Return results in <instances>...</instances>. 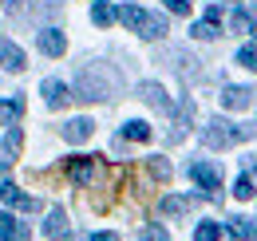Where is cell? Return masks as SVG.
I'll list each match as a JSON object with an SVG mask.
<instances>
[{"label": "cell", "mask_w": 257, "mask_h": 241, "mask_svg": "<svg viewBox=\"0 0 257 241\" xmlns=\"http://www.w3.org/2000/svg\"><path fill=\"white\" fill-rule=\"evenodd\" d=\"M107 79L99 75L95 67H83L79 71V99H91V103H99V99H107Z\"/></svg>", "instance_id": "obj_2"}, {"label": "cell", "mask_w": 257, "mask_h": 241, "mask_svg": "<svg viewBox=\"0 0 257 241\" xmlns=\"http://www.w3.org/2000/svg\"><path fill=\"white\" fill-rule=\"evenodd\" d=\"M95 174V154H79V158H67V178L75 186H87Z\"/></svg>", "instance_id": "obj_5"}, {"label": "cell", "mask_w": 257, "mask_h": 241, "mask_svg": "<svg viewBox=\"0 0 257 241\" xmlns=\"http://www.w3.org/2000/svg\"><path fill=\"white\" fill-rule=\"evenodd\" d=\"M139 99L151 103L155 111H170V99H166V91H162L159 83H143V87H139Z\"/></svg>", "instance_id": "obj_14"}, {"label": "cell", "mask_w": 257, "mask_h": 241, "mask_svg": "<svg viewBox=\"0 0 257 241\" xmlns=\"http://www.w3.org/2000/svg\"><path fill=\"white\" fill-rule=\"evenodd\" d=\"M91 241H119V233H107V229H103V233H95Z\"/></svg>", "instance_id": "obj_32"}, {"label": "cell", "mask_w": 257, "mask_h": 241, "mask_svg": "<svg viewBox=\"0 0 257 241\" xmlns=\"http://www.w3.org/2000/svg\"><path fill=\"white\" fill-rule=\"evenodd\" d=\"M206 20H214V24H218V20H222V8H218V4H210V8H206Z\"/></svg>", "instance_id": "obj_30"}, {"label": "cell", "mask_w": 257, "mask_h": 241, "mask_svg": "<svg viewBox=\"0 0 257 241\" xmlns=\"http://www.w3.org/2000/svg\"><path fill=\"white\" fill-rule=\"evenodd\" d=\"M233 237H241V241H257V221H249V217H233Z\"/></svg>", "instance_id": "obj_19"}, {"label": "cell", "mask_w": 257, "mask_h": 241, "mask_svg": "<svg viewBox=\"0 0 257 241\" xmlns=\"http://www.w3.org/2000/svg\"><path fill=\"white\" fill-rule=\"evenodd\" d=\"M123 139H127V143H147V139H151V127L143 119H131L127 127H123Z\"/></svg>", "instance_id": "obj_18"}, {"label": "cell", "mask_w": 257, "mask_h": 241, "mask_svg": "<svg viewBox=\"0 0 257 241\" xmlns=\"http://www.w3.org/2000/svg\"><path fill=\"white\" fill-rule=\"evenodd\" d=\"M44 99H48V107H52V111H60V107H67V99H71V91L64 87V83H60V79H44Z\"/></svg>", "instance_id": "obj_10"}, {"label": "cell", "mask_w": 257, "mask_h": 241, "mask_svg": "<svg viewBox=\"0 0 257 241\" xmlns=\"http://www.w3.org/2000/svg\"><path fill=\"white\" fill-rule=\"evenodd\" d=\"M229 24H233V32H253V16H249L245 8H237V12L229 16Z\"/></svg>", "instance_id": "obj_24"}, {"label": "cell", "mask_w": 257, "mask_h": 241, "mask_svg": "<svg viewBox=\"0 0 257 241\" xmlns=\"http://www.w3.org/2000/svg\"><path fill=\"white\" fill-rule=\"evenodd\" d=\"M44 237H67V213L60 210V206L48 213V221H44Z\"/></svg>", "instance_id": "obj_16"}, {"label": "cell", "mask_w": 257, "mask_h": 241, "mask_svg": "<svg viewBox=\"0 0 257 241\" xmlns=\"http://www.w3.org/2000/svg\"><path fill=\"white\" fill-rule=\"evenodd\" d=\"M147 166H151V174H155L159 182H166V178H170V162H166V158H151Z\"/></svg>", "instance_id": "obj_28"}, {"label": "cell", "mask_w": 257, "mask_h": 241, "mask_svg": "<svg viewBox=\"0 0 257 241\" xmlns=\"http://www.w3.org/2000/svg\"><path fill=\"white\" fill-rule=\"evenodd\" d=\"M115 16H119V20L127 24V28H135V32H139V24H143V16H147V12H143V8H135V4H123V8L115 12Z\"/></svg>", "instance_id": "obj_22"}, {"label": "cell", "mask_w": 257, "mask_h": 241, "mask_svg": "<svg viewBox=\"0 0 257 241\" xmlns=\"http://www.w3.org/2000/svg\"><path fill=\"white\" fill-rule=\"evenodd\" d=\"M214 36H218V24H214V20H198V24H194V40H214Z\"/></svg>", "instance_id": "obj_26"}, {"label": "cell", "mask_w": 257, "mask_h": 241, "mask_svg": "<svg viewBox=\"0 0 257 241\" xmlns=\"http://www.w3.org/2000/svg\"><path fill=\"white\" fill-rule=\"evenodd\" d=\"M139 241H170V233L162 225H147V229H139Z\"/></svg>", "instance_id": "obj_27"}, {"label": "cell", "mask_w": 257, "mask_h": 241, "mask_svg": "<svg viewBox=\"0 0 257 241\" xmlns=\"http://www.w3.org/2000/svg\"><path fill=\"white\" fill-rule=\"evenodd\" d=\"M8 12H12V16H20V12H24V0H8Z\"/></svg>", "instance_id": "obj_31"}, {"label": "cell", "mask_w": 257, "mask_h": 241, "mask_svg": "<svg viewBox=\"0 0 257 241\" xmlns=\"http://www.w3.org/2000/svg\"><path fill=\"white\" fill-rule=\"evenodd\" d=\"M0 241H28V225L12 213H0Z\"/></svg>", "instance_id": "obj_11"}, {"label": "cell", "mask_w": 257, "mask_h": 241, "mask_svg": "<svg viewBox=\"0 0 257 241\" xmlns=\"http://www.w3.org/2000/svg\"><path fill=\"white\" fill-rule=\"evenodd\" d=\"M24 115V99L12 95V99H0V127H12V123Z\"/></svg>", "instance_id": "obj_15"}, {"label": "cell", "mask_w": 257, "mask_h": 241, "mask_svg": "<svg viewBox=\"0 0 257 241\" xmlns=\"http://www.w3.org/2000/svg\"><path fill=\"white\" fill-rule=\"evenodd\" d=\"M91 20H95L99 28H107V24H111V20H115V8H111V4H107V0H99L95 8H91Z\"/></svg>", "instance_id": "obj_23"}, {"label": "cell", "mask_w": 257, "mask_h": 241, "mask_svg": "<svg viewBox=\"0 0 257 241\" xmlns=\"http://www.w3.org/2000/svg\"><path fill=\"white\" fill-rule=\"evenodd\" d=\"M139 36H147V40H162V36H166V20L147 12V16H143V24H139Z\"/></svg>", "instance_id": "obj_17"}, {"label": "cell", "mask_w": 257, "mask_h": 241, "mask_svg": "<svg viewBox=\"0 0 257 241\" xmlns=\"http://www.w3.org/2000/svg\"><path fill=\"white\" fill-rule=\"evenodd\" d=\"M60 135H64L67 143H87V139L95 135V123H91V119H71V123L60 127Z\"/></svg>", "instance_id": "obj_8"}, {"label": "cell", "mask_w": 257, "mask_h": 241, "mask_svg": "<svg viewBox=\"0 0 257 241\" xmlns=\"http://www.w3.org/2000/svg\"><path fill=\"white\" fill-rule=\"evenodd\" d=\"M190 178L202 186V194H206V198H214V194L222 190V170H218V166H210V162H194V166H190Z\"/></svg>", "instance_id": "obj_3"}, {"label": "cell", "mask_w": 257, "mask_h": 241, "mask_svg": "<svg viewBox=\"0 0 257 241\" xmlns=\"http://www.w3.org/2000/svg\"><path fill=\"white\" fill-rule=\"evenodd\" d=\"M40 52L52 56V60H60V56L67 52V36L60 28H44V32H40Z\"/></svg>", "instance_id": "obj_6"}, {"label": "cell", "mask_w": 257, "mask_h": 241, "mask_svg": "<svg viewBox=\"0 0 257 241\" xmlns=\"http://www.w3.org/2000/svg\"><path fill=\"white\" fill-rule=\"evenodd\" d=\"M194 241H237V237H233V229H225L218 221H202L198 233H194Z\"/></svg>", "instance_id": "obj_13"}, {"label": "cell", "mask_w": 257, "mask_h": 241, "mask_svg": "<svg viewBox=\"0 0 257 241\" xmlns=\"http://www.w3.org/2000/svg\"><path fill=\"white\" fill-rule=\"evenodd\" d=\"M20 143H24V139H20V131H16V127L8 131V139H0V170H8V166L20 158Z\"/></svg>", "instance_id": "obj_9"}, {"label": "cell", "mask_w": 257, "mask_h": 241, "mask_svg": "<svg viewBox=\"0 0 257 241\" xmlns=\"http://www.w3.org/2000/svg\"><path fill=\"white\" fill-rule=\"evenodd\" d=\"M166 12H174V16H190V0H166Z\"/></svg>", "instance_id": "obj_29"}, {"label": "cell", "mask_w": 257, "mask_h": 241, "mask_svg": "<svg viewBox=\"0 0 257 241\" xmlns=\"http://www.w3.org/2000/svg\"><path fill=\"white\" fill-rule=\"evenodd\" d=\"M253 194H257L253 178H249V174H237V182H233V198H237V202H249Z\"/></svg>", "instance_id": "obj_20"}, {"label": "cell", "mask_w": 257, "mask_h": 241, "mask_svg": "<svg viewBox=\"0 0 257 241\" xmlns=\"http://www.w3.org/2000/svg\"><path fill=\"white\" fill-rule=\"evenodd\" d=\"M237 63H241V67H249V71H257V48H253V44L237 48Z\"/></svg>", "instance_id": "obj_25"}, {"label": "cell", "mask_w": 257, "mask_h": 241, "mask_svg": "<svg viewBox=\"0 0 257 241\" xmlns=\"http://www.w3.org/2000/svg\"><path fill=\"white\" fill-rule=\"evenodd\" d=\"M0 67H4V71H24V67H28V63H24V52H20L16 44H8V40L0 44Z\"/></svg>", "instance_id": "obj_12"}, {"label": "cell", "mask_w": 257, "mask_h": 241, "mask_svg": "<svg viewBox=\"0 0 257 241\" xmlns=\"http://www.w3.org/2000/svg\"><path fill=\"white\" fill-rule=\"evenodd\" d=\"M222 107L225 111H249V107H253V91L249 87H225L222 91Z\"/></svg>", "instance_id": "obj_7"}, {"label": "cell", "mask_w": 257, "mask_h": 241, "mask_svg": "<svg viewBox=\"0 0 257 241\" xmlns=\"http://www.w3.org/2000/svg\"><path fill=\"white\" fill-rule=\"evenodd\" d=\"M186 210H190V198H178V194L162 198V213H170V217H182Z\"/></svg>", "instance_id": "obj_21"}, {"label": "cell", "mask_w": 257, "mask_h": 241, "mask_svg": "<svg viewBox=\"0 0 257 241\" xmlns=\"http://www.w3.org/2000/svg\"><path fill=\"white\" fill-rule=\"evenodd\" d=\"M0 198H4V206H12V210H24V213H36L40 210V202L36 198H28V194H20V186L16 182H0Z\"/></svg>", "instance_id": "obj_4"}, {"label": "cell", "mask_w": 257, "mask_h": 241, "mask_svg": "<svg viewBox=\"0 0 257 241\" xmlns=\"http://www.w3.org/2000/svg\"><path fill=\"white\" fill-rule=\"evenodd\" d=\"M253 135H257V127H237V123H225V119H210L206 131H202V143H206L210 151H225V147L245 143V139H253Z\"/></svg>", "instance_id": "obj_1"}]
</instances>
